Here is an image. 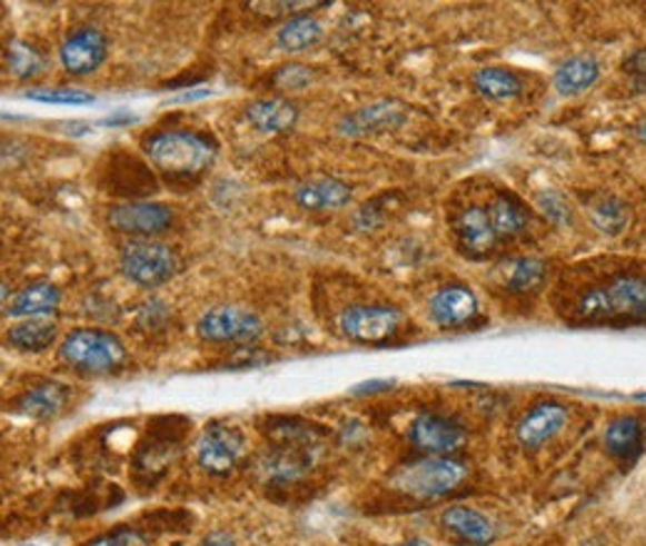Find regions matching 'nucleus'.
<instances>
[{"mask_svg": "<svg viewBox=\"0 0 646 546\" xmlns=\"http://www.w3.org/2000/svg\"><path fill=\"white\" fill-rule=\"evenodd\" d=\"M175 455V445L172 443H157L145 447L140 457H137V469L147 475H160L167 469V465L172 463Z\"/></svg>", "mask_w": 646, "mask_h": 546, "instance_id": "nucleus-32", "label": "nucleus"}, {"mask_svg": "<svg viewBox=\"0 0 646 546\" xmlns=\"http://www.w3.org/2000/svg\"><path fill=\"white\" fill-rule=\"evenodd\" d=\"M296 205L306 211H338L351 205L354 191L336 177H314L296 187Z\"/></svg>", "mask_w": 646, "mask_h": 546, "instance_id": "nucleus-15", "label": "nucleus"}, {"mask_svg": "<svg viewBox=\"0 0 646 546\" xmlns=\"http://www.w3.org/2000/svg\"><path fill=\"white\" fill-rule=\"evenodd\" d=\"M150 537H147L145 532L140 529H130V527H122V529H115L110 534H102V537L88 542L85 546H150Z\"/></svg>", "mask_w": 646, "mask_h": 546, "instance_id": "nucleus-33", "label": "nucleus"}, {"mask_svg": "<svg viewBox=\"0 0 646 546\" xmlns=\"http://www.w3.org/2000/svg\"><path fill=\"white\" fill-rule=\"evenodd\" d=\"M487 211H490V221L495 227L497 239H517L523 237L529 227L527 207L515 195H507V191H500V195L490 201Z\"/></svg>", "mask_w": 646, "mask_h": 546, "instance_id": "nucleus-22", "label": "nucleus"}, {"mask_svg": "<svg viewBox=\"0 0 646 546\" xmlns=\"http://www.w3.org/2000/svg\"><path fill=\"white\" fill-rule=\"evenodd\" d=\"M624 70H627L629 75H634V78L646 80V48L637 50L634 56H629L627 60H624Z\"/></svg>", "mask_w": 646, "mask_h": 546, "instance_id": "nucleus-35", "label": "nucleus"}, {"mask_svg": "<svg viewBox=\"0 0 646 546\" xmlns=\"http://www.w3.org/2000/svg\"><path fill=\"white\" fill-rule=\"evenodd\" d=\"M390 383L386 380H374V383H364V385H356L354 395H364V393H376V390H386Z\"/></svg>", "mask_w": 646, "mask_h": 546, "instance_id": "nucleus-37", "label": "nucleus"}, {"mask_svg": "<svg viewBox=\"0 0 646 546\" xmlns=\"http://www.w3.org/2000/svg\"><path fill=\"white\" fill-rule=\"evenodd\" d=\"M637 135H639V139H642V142L646 145V120H644V122L639 125V130H637Z\"/></svg>", "mask_w": 646, "mask_h": 546, "instance_id": "nucleus-40", "label": "nucleus"}, {"mask_svg": "<svg viewBox=\"0 0 646 546\" xmlns=\"http://www.w3.org/2000/svg\"><path fill=\"white\" fill-rule=\"evenodd\" d=\"M175 214L167 205L157 201H127L108 211V224L120 234H130L137 239H150L172 227Z\"/></svg>", "mask_w": 646, "mask_h": 546, "instance_id": "nucleus-10", "label": "nucleus"}, {"mask_svg": "<svg viewBox=\"0 0 646 546\" xmlns=\"http://www.w3.org/2000/svg\"><path fill=\"white\" fill-rule=\"evenodd\" d=\"M68 398L70 395L66 385L42 383L20 395L16 400V408L26 417H33V420H52V417H58L66 410Z\"/></svg>", "mask_w": 646, "mask_h": 546, "instance_id": "nucleus-20", "label": "nucleus"}, {"mask_svg": "<svg viewBox=\"0 0 646 546\" xmlns=\"http://www.w3.org/2000/svg\"><path fill=\"white\" fill-rule=\"evenodd\" d=\"M108 58V38L98 28H80L60 46V62L70 75H90Z\"/></svg>", "mask_w": 646, "mask_h": 546, "instance_id": "nucleus-11", "label": "nucleus"}, {"mask_svg": "<svg viewBox=\"0 0 646 546\" xmlns=\"http://www.w3.org/2000/svg\"><path fill=\"white\" fill-rule=\"evenodd\" d=\"M120 269L125 278L142 288H157L175 278L179 261L167 244L152 239H137L122 246Z\"/></svg>", "mask_w": 646, "mask_h": 546, "instance_id": "nucleus-5", "label": "nucleus"}, {"mask_svg": "<svg viewBox=\"0 0 646 546\" xmlns=\"http://www.w3.org/2000/svg\"><path fill=\"white\" fill-rule=\"evenodd\" d=\"M26 546H28V544H26Z\"/></svg>", "mask_w": 646, "mask_h": 546, "instance_id": "nucleus-42", "label": "nucleus"}, {"mask_svg": "<svg viewBox=\"0 0 646 546\" xmlns=\"http://www.w3.org/2000/svg\"><path fill=\"white\" fill-rule=\"evenodd\" d=\"M500 278L507 294L515 296L537 294L547 281V264L523 256V259H513L510 264L500 266Z\"/></svg>", "mask_w": 646, "mask_h": 546, "instance_id": "nucleus-24", "label": "nucleus"}, {"mask_svg": "<svg viewBox=\"0 0 646 546\" xmlns=\"http://www.w3.org/2000/svg\"><path fill=\"white\" fill-rule=\"evenodd\" d=\"M58 340V326L48 318H26L8 330V343L23 353H42Z\"/></svg>", "mask_w": 646, "mask_h": 546, "instance_id": "nucleus-25", "label": "nucleus"}, {"mask_svg": "<svg viewBox=\"0 0 646 546\" xmlns=\"http://www.w3.org/2000/svg\"><path fill=\"white\" fill-rule=\"evenodd\" d=\"M400 316L398 308L390 306H351L341 314L344 336L361 346H384L400 330Z\"/></svg>", "mask_w": 646, "mask_h": 546, "instance_id": "nucleus-6", "label": "nucleus"}, {"mask_svg": "<svg viewBox=\"0 0 646 546\" xmlns=\"http://www.w3.org/2000/svg\"><path fill=\"white\" fill-rule=\"evenodd\" d=\"M455 234H458L460 249L473 259L490 256L497 241H500L490 221V211L478 205H470L460 211L458 221H455Z\"/></svg>", "mask_w": 646, "mask_h": 546, "instance_id": "nucleus-14", "label": "nucleus"}, {"mask_svg": "<svg viewBox=\"0 0 646 546\" xmlns=\"http://www.w3.org/2000/svg\"><path fill=\"white\" fill-rule=\"evenodd\" d=\"M400 122H404V107H398L396 102L380 100L374 105H366L351 115H346L344 120L338 122V132L346 137H366V135L394 130V127H398Z\"/></svg>", "mask_w": 646, "mask_h": 546, "instance_id": "nucleus-16", "label": "nucleus"}, {"mask_svg": "<svg viewBox=\"0 0 646 546\" xmlns=\"http://www.w3.org/2000/svg\"><path fill=\"white\" fill-rule=\"evenodd\" d=\"M637 400L639 403H646V393H637Z\"/></svg>", "mask_w": 646, "mask_h": 546, "instance_id": "nucleus-41", "label": "nucleus"}, {"mask_svg": "<svg viewBox=\"0 0 646 546\" xmlns=\"http://www.w3.org/2000/svg\"><path fill=\"white\" fill-rule=\"evenodd\" d=\"M468 477V465L453 457H423L396 469L390 485L413 499H440Z\"/></svg>", "mask_w": 646, "mask_h": 546, "instance_id": "nucleus-4", "label": "nucleus"}, {"mask_svg": "<svg viewBox=\"0 0 646 546\" xmlns=\"http://www.w3.org/2000/svg\"><path fill=\"white\" fill-rule=\"evenodd\" d=\"M468 440V433L453 417L440 413H420L410 423V443L428 457H450Z\"/></svg>", "mask_w": 646, "mask_h": 546, "instance_id": "nucleus-8", "label": "nucleus"}, {"mask_svg": "<svg viewBox=\"0 0 646 546\" xmlns=\"http://www.w3.org/2000/svg\"><path fill=\"white\" fill-rule=\"evenodd\" d=\"M28 100L36 102H50V105H92L95 98L90 92L76 90V88H46V90H28Z\"/></svg>", "mask_w": 646, "mask_h": 546, "instance_id": "nucleus-31", "label": "nucleus"}, {"mask_svg": "<svg viewBox=\"0 0 646 546\" xmlns=\"http://www.w3.org/2000/svg\"><path fill=\"white\" fill-rule=\"evenodd\" d=\"M202 546H237V542L229 537L225 532H215L209 534V537L202 542Z\"/></svg>", "mask_w": 646, "mask_h": 546, "instance_id": "nucleus-36", "label": "nucleus"}, {"mask_svg": "<svg viewBox=\"0 0 646 546\" xmlns=\"http://www.w3.org/2000/svg\"><path fill=\"white\" fill-rule=\"evenodd\" d=\"M430 316L443 328H460L473 324L480 314L478 296H475L468 286L453 284L445 286L430 298Z\"/></svg>", "mask_w": 646, "mask_h": 546, "instance_id": "nucleus-13", "label": "nucleus"}, {"mask_svg": "<svg viewBox=\"0 0 646 546\" xmlns=\"http://www.w3.org/2000/svg\"><path fill=\"white\" fill-rule=\"evenodd\" d=\"M309 80H311V72L304 66H286L274 75V82H277L281 90H301L309 85Z\"/></svg>", "mask_w": 646, "mask_h": 546, "instance_id": "nucleus-34", "label": "nucleus"}, {"mask_svg": "<svg viewBox=\"0 0 646 546\" xmlns=\"http://www.w3.org/2000/svg\"><path fill=\"white\" fill-rule=\"evenodd\" d=\"M197 334L207 343H254L264 334V324L254 310L217 306L197 320Z\"/></svg>", "mask_w": 646, "mask_h": 546, "instance_id": "nucleus-7", "label": "nucleus"}, {"mask_svg": "<svg viewBox=\"0 0 646 546\" xmlns=\"http://www.w3.org/2000/svg\"><path fill=\"white\" fill-rule=\"evenodd\" d=\"M324 38V26L311 16H296L277 30V46L284 52H304Z\"/></svg>", "mask_w": 646, "mask_h": 546, "instance_id": "nucleus-26", "label": "nucleus"}, {"mask_svg": "<svg viewBox=\"0 0 646 546\" xmlns=\"http://www.w3.org/2000/svg\"><path fill=\"white\" fill-rule=\"evenodd\" d=\"M142 149L150 162L172 179H195L215 165L217 145L202 132L162 130L147 135Z\"/></svg>", "mask_w": 646, "mask_h": 546, "instance_id": "nucleus-2", "label": "nucleus"}, {"mask_svg": "<svg viewBox=\"0 0 646 546\" xmlns=\"http://www.w3.org/2000/svg\"><path fill=\"white\" fill-rule=\"evenodd\" d=\"M567 423H569V413L565 405L539 403L533 410H527L520 417V423H517L515 427V435L523 447L535 449V447H543L545 443H549L553 437L563 433V427Z\"/></svg>", "mask_w": 646, "mask_h": 546, "instance_id": "nucleus-12", "label": "nucleus"}, {"mask_svg": "<svg viewBox=\"0 0 646 546\" xmlns=\"http://www.w3.org/2000/svg\"><path fill=\"white\" fill-rule=\"evenodd\" d=\"M118 122H135L132 115H118V117H108L102 125H118Z\"/></svg>", "mask_w": 646, "mask_h": 546, "instance_id": "nucleus-38", "label": "nucleus"}, {"mask_svg": "<svg viewBox=\"0 0 646 546\" xmlns=\"http://www.w3.org/2000/svg\"><path fill=\"white\" fill-rule=\"evenodd\" d=\"M537 209L543 211L549 221L557 224V227H565V224H569L572 217H575V211H572L569 201L563 195H559V191H553V189L539 191V195H537Z\"/></svg>", "mask_w": 646, "mask_h": 546, "instance_id": "nucleus-30", "label": "nucleus"}, {"mask_svg": "<svg viewBox=\"0 0 646 546\" xmlns=\"http://www.w3.org/2000/svg\"><path fill=\"white\" fill-rule=\"evenodd\" d=\"M60 291L48 281H36L13 296L8 304V314L13 318H42L58 310Z\"/></svg>", "mask_w": 646, "mask_h": 546, "instance_id": "nucleus-23", "label": "nucleus"}, {"mask_svg": "<svg viewBox=\"0 0 646 546\" xmlns=\"http://www.w3.org/2000/svg\"><path fill=\"white\" fill-rule=\"evenodd\" d=\"M475 90L487 100H513L523 92V80L513 70L505 68H483L473 78Z\"/></svg>", "mask_w": 646, "mask_h": 546, "instance_id": "nucleus-27", "label": "nucleus"}, {"mask_svg": "<svg viewBox=\"0 0 646 546\" xmlns=\"http://www.w3.org/2000/svg\"><path fill=\"white\" fill-rule=\"evenodd\" d=\"M6 68L18 80H33L46 70V58L26 40H13L6 50Z\"/></svg>", "mask_w": 646, "mask_h": 546, "instance_id": "nucleus-28", "label": "nucleus"}, {"mask_svg": "<svg viewBox=\"0 0 646 546\" xmlns=\"http://www.w3.org/2000/svg\"><path fill=\"white\" fill-rule=\"evenodd\" d=\"M247 120L267 135H289L299 122V107L286 98H261L247 105Z\"/></svg>", "mask_w": 646, "mask_h": 546, "instance_id": "nucleus-17", "label": "nucleus"}, {"mask_svg": "<svg viewBox=\"0 0 646 546\" xmlns=\"http://www.w3.org/2000/svg\"><path fill=\"white\" fill-rule=\"evenodd\" d=\"M605 445L612 457H617L624 465H634L644 449V425L639 417L622 415L614 417L607 425Z\"/></svg>", "mask_w": 646, "mask_h": 546, "instance_id": "nucleus-19", "label": "nucleus"}, {"mask_svg": "<svg viewBox=\"0 0 646 546\" xmlns=\"http://www.w3.org/2000/svg\"><path fill=\"white\" fill-rule=\"evenodd\" d=\"M572 310L577 324L587 326L646 324V276L637 271L614 274L607 284L579 294Z\"/></svg>", "mask_w": 646, "mask_h": 546, "instance_id": "nucleus-1", "label": "nucleus"}, {"mask_svg": "<svg viewBox=\"0 0 646 546\" xmlns=\"http://www.w3.org/2000/svg\"><path fill=\"white\" fill-rule=\"evenodd\" d=\"M398 546H430L426 539H408L404 544H398Z\"/></svg>", "mask_w": 646, "mask_h": 546, "instance_id": "nucleus-39", "label": "nucleus"}, {"mask_svg": "<svg viewBox=\"0 0 646 546\" xmlns=\"http://www.w3.org/2000/svg\"><path fill=\"white\" fill-rule=\"evenodd\" d=\"M443 527L453 532L455 537L460 542L470 544V546H487L493 544L497 532H495V524L485 517L483 512L473 509V507H465V505H453L443 512Z\"/></svg>", "mask_w": 646, "mask_h": 546, "instance_id": "nucleus-18", "label": "nucleus"}, {"mask_svg": "<svg viewBox=\"0 0 646 546\" xmlns=\"http://www.w3.org/2000/svg\"><path fill=\"white\" fill-rule=\"evenodd\" d=\"M602 66L595 56H572L555 70V88L565 98L595 88Z\"/></svg>", "mask_w": 646, "mask_h": 546, "instance_id": "nucleus-21", "label": "nucleus"}, {"mask_svg": "<svg viewBox=\"0 0 646 546\" xmlns=\"http://www.w3.org/2000/svg\"><path fill=\"white\" fill-rule=\"evenodd\" d=\"M60 360L78 373L105 376L125 366V343L102 328H78L60 343Z\"/></svg>", "mask_w": 646, "mask_h": 546, "instance_id": "nucleus-3", "label": "nucleus"}, {"mask_svg": "<svg viewBox=\"0 0 646 546\" xmlns=\"http://www.w3.org/2000/svg\"><path fill=\"white\" fill-rule=\"evenodd\" d=\"M592 221H595V227L599 231L609 234V237H617L624 229H627V224L632 219V211L627 201H622L619 197H602L597 199L595 205H592Z\"/></svg>", "mask_w": 646, "mask_h": 546, "instance_id": "nucleus-29", "label": "nucleus"}, {"mask_svg": "<svg viewBox=\"0 0 646 546\" xmlns=\"http://www.w3.org/2000/svg\"><path fill=\"white\" fill-rule=\"evenodd\" d=\"M244 453V437L239 430L229 425L211 423L197 440V463L205 473L215 477H225L237 467Z\"/></svg>", "mask_w": 646, "mask_h": 546, "instance_id": "nucleus-9", "label": "nucleus"}]
</instances>
